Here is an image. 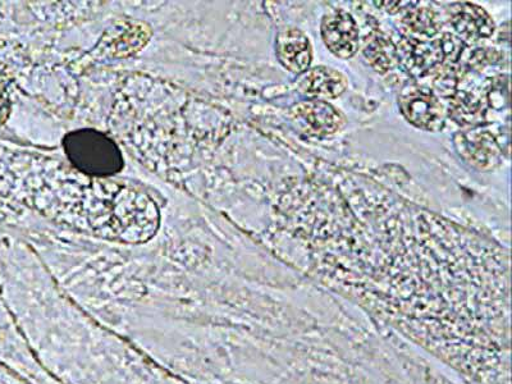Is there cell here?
Instances as JSON below:
<instances>
[{
  "instance_id": "obj_7",
  "label": "cell",
  "mask_w": 512,
  "mask_h": 384,
  "mask_svg": "<svg viewBox=\"0 0 512 384\" xmlns=\"http://www.w3.org/2000/svg\"><path fill=\"white\" fill-rule=\"evenodd\" d=\"M277 56L286 70L303 73L308 71L312 64V45L303 31L291 27L278 35Z\"/></svg>"
},
{
  "instance_id": "obj_3",
  "label": "cell",
  "mask_w": 512,
  "mask_h": 384,
  "mask_svg": "<svg viewBox=\"0 0 512 384\" xmlns=\"http://www.w3.org/2000/svg\"><path fill=\"white\" fill-rule=\"evenodd\" d=\"M400 108L406 120L423 130L437 131L445 125V112L432 90L410 86L402 91Z\"/></svg>"
},
{
  "instance_id": "obj_5",
  "label": "cell",
  "mask_w": 512,
  "mask_h": 384,
  "mask_svg": "<svg viewBox=\"0 0 512 384\" xmlns=\"http://www.w3.org/2000/svg\"><path fill=\"white\" fill-rule=\"evenodd\" d=\"M451 24L457 34L468 41L486 39L495 32V22L483 8L470 3H457L448 7Z\"/></svg>"
},
{
  "instance_id": "obj_8",
  "label": "cell",
  "mask_w": 512,
  "mask_h": 384,
  "mask_svg": "<svg viewBox=\"0 0 512 384\" xmlns=\"http://www.w3.org/2000/svg\"><path fill=\"white\" fill-rule=\"evenodd\" d=\"M347 79L344 73L320 66L306 71L299 81V90L309 98L335 99L345 93Z\"/></svg>"
},
{
  "instance_id": "obj_6",
  "label": "cell",
  "mask_w": 512,
  "mask_h": 384,
  "mask_svg": "<svg viewBox=\"0 0 512 384\" xmlns=\"http://www.w3.org/2000/svg\"><path fill=\"white\" fill-rule=\"evenodd\" d=\"M295 120L308 127L310 134L327 136L344 126L345 118L337 109L320 100H308L292 109Z\"/></svg>"
},
{
  "instance_id": "obj_2",
  "label": "cell",
  "mask_w": 512,
  "mask_h": 384,
  "mask_svg": "<svg viewBox=\"0 0 512 384\" xmlns=\"http://www.w3.org/2000/svg\"><path fill=\"white\" fill-rule=\"evenodd\" d=\"M461 45L463 43L459 39L448 34L442 39L431 41V43L408 40L401 47L402 54H399V61L404 63L406 70L410 73L423 75L445 59L459 56Z\"/></svg>"
},
{
  "instance_id": "obj_9",
  "label": "cell",
  "mask_w": 512,
  "mask_h": 384,
  "mask_svg": "<svg viewBox=\"0 0 512 384\" xmlns=\"http://www.w3.org/2000/svg\"><path fill=\"white\" fill-rule=\"evenodd\" d=\"M365 57L374 70L387 72L395 68L399 61V50L386 36H376L365 48Z\"/></svg>"
},
{
  "instance_id": "obj_11",
  "label": "cell",
  "mask_w": 512,
  "mask_h": 384,
  "mask_svg": "<svg viewBox=\"0 0 512 384\" xmlns=\"http://www.w3.org/2000/svg\"><path fill=\"white\" fill-rule=\"evenodd\" d=\"M486 135V132H482V136L475 137L474 140L472 137H468L470 141H474L475 148L473 150H468L469 157L474 160V162L480 163V166H484V164H492L493 160L497 159V150L495 146H493V137L491 135Z\"/></svg>"
},
{
  "instance_id": "obj_4",
  "label": "cell",
  "mask_w": 512,
  "mask_h": 384,
  "mask_svg": "<svg viewBox=\"0 0 512 384\" xmlns=\"http://www.w3.org/2000/svg\"><path fill=\"white\" fill-rule=\"evenodd\" d=\"M324 44L340 58L354 57L359 49V29L354 18L345 11L324 16L322 21Z\"/></svg>"
},
{
  "instance_id": "obj_10",
  "label": "cell",
  "mask_w": 512,
  "mask_h": 384,
  "mask_svg": "<svg viewBox=\"0 0 512 384\" xmlns=\"http://www.w3.org/2000/svg\"><path fill=\"white\" fill-rule=\"evenodd\" d=\"M411 30L425 36L436 35L442 29V22L437 13L429 8L416 9L405 18Z\"/></svg>"
},
{
  "instance_id": "obj_1",
  "label": "cell",
  "mask_w": 512,
  "mask_h": 384,
  "mask_svg": "<svg viewBox=\"0 0 512 384\" xmlns=\"http://www.w3.org/2000/svg\"><path fill=\"white\" fill-rule=\"evenodd\" d=\"M63 146L73 166L86 175L104 177L122 171L120 148L94 128L71 132L64 137Z\"/></svg>"
}]
</instances>
